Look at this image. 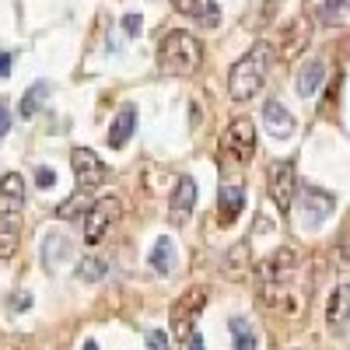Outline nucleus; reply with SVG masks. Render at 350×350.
Wrapping results in <instances>:
<instances>
[{"label": "nucleus", "mask_w": 350, "mask_h": 350, "mask_svg": "<svg viewBox=\"0 0 350 350\" xmlns=\"http://www.w3.org/2000/svg\"><path fill=\"white\" fill-rule=\"evenodd\" d=\"M298 270H301V259H298L295 249H291V245L273 249L256 267L259 301L267 305V308H280L287 315H298L301 305H305V295L298 291Z\"/></svg>", "instance_id": "obj_1"}, {"label": "nucleus", "mask_w": 350, "mask_h": 350, "mask_svg": "<svg viewBox=\"0 0 350 350\" xmlns=\"http://www.w3.org/2000/svg\"><path fill=\"white\" fill-rule=\"evenodd\" d=\"M270 64H273V46L270 42H256L242 60H235V67H231V74H228L231 102H249L252 95H259V88L267 84Z\"/></svg>", "instance_id": "obj_2"}, {"label": "nucleus", "mask_w": 350, "mask_h": 350, "mask_svg": "<svg viewBox=\"0 0 350 350\" xmlns=\"http://www.w3.org/2000/svg\"><path fill=\"white\" fill-rule=\"evenodd\" d=\"M203 64V46L193 32H183V28H172V32L161 36L158 42V70L168 77H189L196 74Z\"/></svg>", "instance_id": "obj_3"}, {"label": "nucleus", "mask_w": 350, "mask_h": 350, "mask_svg": "<svg viewBox=\"0 0 350 350\" xmlns=\"http://www.w3.org/2000/svg\"><path fill=\"white\" fill-rule=\"evenodd\" d=\"M256 144H259V137H256L252 120L239 116V120L228 123V130H224V137H221V158H224L228 165H245V161L256 158Z\"/></svg>", "instance_id": "obj_4"}, {"label": "nucleus", "mask_w": 350, "mask_h": 350, "mask_svg": "<svg viewBox=\"0 0 350 350\" xmlns=\"http://www.w3.org/2000/svg\"><path fill=\"white\" fill-rule=\"evenodd\" d=\"M295 200H298V224L305 231H315L319 224H326L336 214V196L319 186H301V193H295Z\"/></svg>", "instance_id": "obj_5"}, {"label": "nucleus", "mask_w": 350, "mask_h": 350, "mask_svg": "<svg viewBox=\"0 0 350 350\" xmlns=\"http://www.w3.org/2000/svg\"><path fill=\"white\" fill-rule=\"evenodd\" d=\"M120 221V196H102V200H92V207H88V214L81 217L84 224V242L88 245H98L112 224Z\"/></svg>", "instance_id": "obj_6"}, {"label": "nucleus", "mask_w": 350, "mask_h": 350, "mask_svg": "<svg viewBox=\"0 0 350 350\" xmlns=\"http://www.w3.org/2000/svg\"><path fill=\"white\" fill-rule=\"evenodd\" d=\"M203 305H207V291L203 287L186 291V295L172 305V333L179 340H186L193 333V323H196V315L203 312Z\"/></svg>", "instance_id": "obj_7"}, {"label": "nucleus", "mask_w": 350, "mask_h": 350, "mask_svg": "<svg viewBox=\"0 0 350 350\" xmlns=\"http://www.w3.org/2000/svg\"><path fill=\"white\" fill-rule=\"evenodd\" d=\"M295 193H298V179H295V161H277L270 168V200L280 214H291L295 207Z\"/></svg>", "instance_id": "obj_8"}, {"label": "nucleus", "mask_w": 350, "mask_h": 350, "mask_svg": "<svg viewBox=\"0 0 350 350\" xmlns=\"http://www.w3.org/2000/svg\"><path fill=\"white\" fill-rule=\"evenodd\" d=\"M70 165H74V179L81 189H95L109 179V168L105 161L92 151V148H74L70 151Z\"/></svg>", "instance_id": "obj_9"}, {"label": "nucleus", "mask_w": 350, "mask_h": 350, "mask_svg": "<svg viewBox=\"0 0 350 350\" xmlns=\"http://www.w3.org/2000/svg\"><path fill=\"white\" fill-rule=\"evenodd\" d=\"M196 183L189 179V175H183L179 183H175V193H172V203H168V217L172 224H186L189 214L196 211Z\"/></svg>", "instance_id": "obj_10"}, {"label": "nucleus", "mask_w": 350, "mask_h": 350, "mask_svg": "<svg viewBox=\"0 0 350 350\" xmlns=\"http://www.w3.org/2000/svg\"><path fill=\"white\" fill-rule=\"evenodd\" d=\"M242 207H245V189L224 183L221 193H217V217H221V224H235Z\"/></svg>", "instance_id": "obj_11"}, {"label": "nucleus", "mask_w": 350, "mask_h": 350, "mask_svg": "<svg viewBox=\"0 0 350 350\" xmlns=\"http://www.w3.org/2000/svg\"><path fill=\"white\" fill-rule=\"evenodd\" d=\"M262 120H267V130H270L277 140L295 133V116H291V109H287L280 98H270V102H267V109H262Z\"/></svg>", "instance_id": "obj_12"}, {"label": "nucleus", "mask_w": 350, "mask_h": 350, "mask_svg": "<svg viewBox=\"0 0 350 350\" xmlns=\"http://www.w3.org/2000/svg\"><path fill=\"white\" fill-rule=\"evenodd\" d=\"M21 207H25V179L18 172H8L0 179V211L21 214Z\"/></svg>", "instance_id": "obj_13"}, {"label": "nucleus", "mask_w": 350, "mask_h": 350, "mask_svg": "<svg viewBox=\"0 0 350 350\" xmlns=\"http://www.w3.org/2000/svg\"><path fill=\"white\" fill-rule=\"evenodd\" d=\"M151 267H154V273H161V277L175 273V267H179V245H175V239L161 235V239L154 242V249H151Z\"/></svg>", "instance_id": "obj_14"}, {"label": "nucleus", "mask_w": 350, "mask_h": 350, "mask_svg": "<svg viewBox=\"0 0 350 350\" xmlns=\"http://www.w3.org/2000/svg\"><path fill=\"white\" fill-rule=\"evenodd\" d=\"M133 126H137V109L123 105L120 112H116L112 126H109V148H126V140L133 137Z\"/></svg>", "instance_id": "obj_15"}, {"label": "nucleus", "mask_w": 350, "mask_h": 350, "mask_svg": "<svg viewBox=\"0 0 350 350\" xmlns=\"http://www.w3.org/2000/svg\"><path fill=\"white\" fill-rule=\"evenodd\" d=\"M18 242H21V214L0 211V259L14 256Z\"/></svg>", "instance_id": "obj_16"}, {"label": "nucleus", "mask_w": 350, "mask_h": 350, "mask_svg": "<svg viewBox=\"0 0 350 350\" xmlns=\"http://www.w3.org/2000/svg\"><path fill=\"white\" fill-rule=\"evenodd\" d=\"M326 323L329 329L343 340L347 336V284H336V291L329 295V308H326Z\"/></svg>", "instance_id": "obj_17"}, {"label": "nucleus", "mask_w": 350, "mask_h": 350, "mask_svg": "<svg viewBox=\"0 0 350 350\" xmlns=\"http://www.w3.org/2000/svg\"><path fill=\"white\" fill-rule=\"evenodd\" d=\"M49 92H53L49 81H36L32 88H28V92L21 95V105H18V116H21V120H32V116H39V109L46 105Z\"/></svg>", "instance_id": "obj_18"}, {"label": "nucleus", "mask_w": 350, "mask_h": 350, "mask_svg": "<svg viewBox=\"0 0 350 350\" xmlns=\"http://www.w3.org/2000/svg\"><path fill=\"white\" fill-rule=\"evenodd\" d=\"M228 329H231V347L235 350H259V333L245 315H235L228 323Z\"/></svg>", "instance_id": "obj_19"}, {"label": "nucleus", "mask_w": 350, "mask_h": 350, "mask_svg": "<svg viewBox=\"0 0 350 350\" xmlns=\"http://www.w3.org/2000/svg\"><path fill=\"white\" fill-rule=\"evenodd\" d=\"M70 252H74V245H70L67 235H56V231H53V235H46V242H42V262H46V270H56Z\"/></svg>", "instance_id": "obj_20"}, {"label": "nucleus", "mask_w": 350, "mask_h": 350, "mask_svg": "<svg viewBox=\"0 0 350 350\" xmlns=\"http://www.w3.org/2000/svg\"><path fill=\"white\" fill-rule=\"evenodd\" d=\"M323 77H326V64H323V60H308V64L301 67V74H298V95H301V98L319 95Z\"/></svg>", "instance_id": "obj_21"}, {"label": "nucleus", "mask_w": 350, "mask_h": 350, "mask_svg": "<svg viewBox=\"0 0 350 350\" xmlns=\"http://www.w3.org/2000/svg\"><path fill=\"white\" fill-rule=\"evenodd\" d=\"M88 207H92V196H88V189H81V193H74L70 200H64L60 207H56V217L60 221H77V217L88 214Z\"/></svg>", "instance_id": "obj_22"}, {"label": "nucleus", "mask_w": 350, "mask_h": 350, "mask_svg": "<svg viewBox=\"0 0 350 350\" xmlns=\"http://www.w3.org/2000/svg\"><path fill=\"white\" fill-rule=\"evenodd\" d=\"M74 277H77V280H84V284H95V280H102V277H105V259H98V256L84 259L81 267L74 270Z\"/></svg>", "instance_id": "obj_23"}, {"label": "nucleus", "mask_w": 350, "mask_h": 350, "mask_svg": "<svg viewBox=\"0 0 350 350\" xmlns=\"http://www.w3.org/2000/svg\"><path fill=\"white\" fill-rule=\"evenodd\" d=\"M287 39H291V42L284 46V56H295V53L301 49V42L308 39V32H305V21H301V18H298L295 25H287Z\"/></svg>", "instance_id": "obj_24"}, {"label": "nucleus", "mask_w": 350, "mask_h": 350, "mask_svg": "<svg viewBox=\"0 0 350 350\" xmlns=\"http://www.w3.org/2000/svg\"><path fill=\"white\" fill-rule=\"evenodd\" d=\"M323 21L326 25H347V0H326L323 4Z\"/></svg>", "instance_id": "obj_25"}, {"label": "nucleus", "mask_w": 350, "mask_h": 350, "mask_svg": "<svg viewBox=\"0 0 350 350\" xmlns=\"http://www.w3.org/2000/svg\"><path fill=\"white\" fill-rule=\"evenodd\" d=\"M36 186H39V189H53V186H56V172H53L49 165H39V168H36Z\"/></svg>", "instance_id": "obj_26"}, {"label": "nucleus", "mask_w": 350, "mask_h": 350, "mask_svg": "<svg viewBox=\"0 0 350 350\" xmlns=\"http://www.w3.org/2000/svg\"><path fill=\"white\" fill-rule=\"evenodd\" d=\"M148 347H151V350H172V340H168L165 329H151V333H148Z\"/></svg>", "instance_id": "obj_27"}, {"label": "nucleus", "mask_w": 350, "mask_h": 350, "mask_svg": "<svg viewBox=\"0 0 350 350\" xmlns=\"http://www.w3.org/2000/svg\"><path fill=\"white\" fill-rule=\"evenodd\" d=\"M123 32L133 39V36H140V14H126L123 18Z\"/></svg>", "instance_id": "obj_28"}, {"label": "nucleus", "mask_w": 350, "mask_h": 350, "mask_svg": "<svg viewBox=\"0 0 350 350\" xmlns=\"http://www.w3.org/2000/svg\"><path fill=\"white\" fill-rule=\"evenodd\" d=\"M8 130H11V109H8L4 102H0V140L8 137Z\"/></svg>", "instance_id": "obj_29"}, {"label": "nucleus", "mask_w": 350, "mask_h": 350, "mask_svg": "<svg viewBox=\"0 0 350 350\" xmlns=\"http://www.w3.org/2000/svg\"><path fill=\"white\" fill-rule=\"evenodd\" d=\"M11 308L21 312V308H32V295H25V291H18V295L11 298Z\"/></svg>", "instance_id": "obj_30"}, {"label": "nucleus", "mask_w": 350, "mask_h": 350, "mask_svg": "<svg viewBox=\"0 0 350 350\" xmlns=\"http://www.w3.org/2000/svg\"><path fill=\"white\" fill-rule=\"evenodd\" d=\"M172 4H175V11H179V14H193V8L200 4V0H172Z\"/></svg>", "instance_id": "obj_31"}, {"label": "nucleus", "mask_w": 350, "mask_h": 350, "mask_svg": "<svg viewBox=\"0 0 350 350\" xmlns=\"http://www.w3.org/2000/svg\"><path fill=\"white\" fill-rule=\"evenodd\" d=\"M8 74H11V53L0 49V77H8Z\"/></svg>", "instance_id": "obj_32"}, {"label": "nucleus", "mask_w": 350, "mask_h": 350, "mask_svg": "<svg viewBox=\"0 0 350 350\" xmlns=\"http://www.w3.org/2000/svg\"><path fill=\"white\" fill-rule=\"evenodd\" d=\"M186 350H203V336L200 333H189L186 336Z\"/></svg>", "instance_id": "obj_33"}, {"label": "nucleus", "mask_w": 350, "mask_h": 350, "mask_svg": "<svg viewBox=\"0 0 350 350\" xmlns=\"http://www.w3.org/2000/svg\"><path fill=\"white\" fill-rule=\"evenodd\" d=\"M81 350H98V343H95V340H84V347H81Z\"/></svg>", "instance_id": "obj_34"}]
</instances>
